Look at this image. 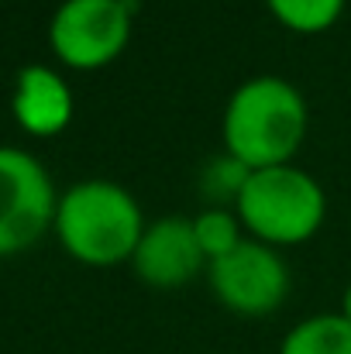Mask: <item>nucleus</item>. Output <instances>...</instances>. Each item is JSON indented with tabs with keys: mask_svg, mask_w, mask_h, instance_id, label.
Here are the masks:
<instances>
[{
	"mask_svg": "<svg viewBox=\"0 0 351 354\" xmlns=\"http://www.w3.org/2000/svg\"><path fill=\"white\" fill-rule=\"evenodd\" d=\"M131 24V0H62L48 21V45L62 66L93 73L127 48Z\"/></svg>",
	"mask_w": 351,
	"mask_h": 354,
	"instance_id": "4",
	"label": "nucleus"
},
{
	"mask_svg": "<svg viewBox=\"0 0 351 354\" xmlns=\"http://www.w3.org/2000/svg\"><path fill=\"white\" fill-rule=\"evenodd\" d=\"M248 176H251V169H244L228 151L221 158H214L204 169V176H200V189L207 196V207H224V203L234 207V200H237V193H241V186H244Z\"/></svg>",
	"mask_w": 351,
	"mask_h": 354,
	"instance_id": "12",
	"label": "nucleus"
},
{
	"mask_svg": "<svg viewBox=\"0 0 351 354\" xmlns=\"http://www.w3.org/2000/svg\"><path fill=\"white\" fill-rule=\"evenodd\" d=\"M279 354H351V324L341 313H314L286 330Z\"/></svg>",
	"mask_w": 351,
	"mask_h": 354,
	"instance_id": "9",
	"label": "nucleus"
},
{
	"mask_svg": "<svg viewBox=\"0 0 351 354\" xmlns=\"http://www.w3.org/2000/svg\"><path fill=\"white\" fill-rule=\"evenodd\" d=\"M52 231L66 254L90 268H114L131 261L145 234L138 200L107 179H83L59 196Z\"/></svg>",
	"mask_w": 351,
	"mask_h": 354,
	"instance_id": "2",
	"label": "nucleus"
},
{
	"mask_svg": "<svg viewBox=\"0 0 351 354\" xmlns=\"http://www.w3.org/2000/svg\"><path fill=\"white\" fill-rule=\"evenodd\" d=\"M193 234H197V244H200L207 265L231 254L234 248L248 237L241 217L234 214V207H204L193 217Z\"/></svg>",
	"mask_w": 351,
	"mask_h": 354,
	"instance_id": "11",
	"label": "nucleus"
},
{
	"mask_svg": "<svg viewBox=\"0 0 351 354\" xmlns=\"http://www.w3.org/2000/svg\"><path fill=\"white\" fill-rule=\"evenodd\" d=\"M310 111L303 93L282 76H251L228 97L221 138L244 169L289 165L307 141Z\"/></svg>",
	"mask_w": 351,
	"mask_h": 354,
	"instance_id": "1",
	"label": "nucleus"
},
{
	"mask_svg": "<svg viewBox=\"0 0 351 354\" xmlns=\"http://www.w3.org/2000/svg\"><path fill=\"white\" fill-rule=\"evenodd\" d=\"M210 292L234 317H269L289 296V265L279 248L244 237L231 254L207 265Z\"/></svg>",
	"mask_w": 351,
	"mask_h": 354,
	"instance_id": "6",
	"label": "nucleus"
},
{
	"mask_svg": "<svg viewBox=\"0 0 351 354\" xmlns=\"http://www.w3.org/2000/svg\"><path fill=\"white\" fill-rule=\"evenodd\" d=\"M73 111H76L73 90L55 69L31 62L17 73L14 93H10V114L24 134L55 138L69 127Z\"/></svg>",
	"mask_w": 351,
	"mask_h": 354,
	"instance_id": "8",
	"label": "nucleus"
},
{
	"mask_svg": "<svg viewBox=\"0 0 351 354\" xmlns=\"http://www.w3.org/2000/svg\"><path fill=\"white\" fill-rule=\"evenodd\" d=\"M131 268L148 289H183L190 279L207 272V258L193 234V217L172 214L145 224Z\"/></svg>",
	"mask_w": 351,
	"mask_h": 354,
	"instance_id": "7",
	"label": "nucleus"
},
{
	"mask_svg": "<svg viewBox=\"0 0 351 354\" xmlns=\"http://www.w3.org/2000/svg\"><path fill=\"white\" fill-rule=\"evenodd\" d=\"M234 214L241 217L248 237L272 248H293L324 227L327 193L307 169L293 162L272 165L244 179L234 200Z\"/></svg>",
	"mask_w": 351,
	"mask_h": 354,
	"instance_id": "3",
	"label": "nucleus"
},
{
	"mask_svg": "<svg viewBox=\"0 0 351 354\" xmlns=\"http://www.w3.org/2000/svg\"><path fill=\"white\" fill-rule=\"evenodd\" d=\"M338 313H341V317L351 324V282L345 286V296H341V310H338Z\"/></svg>",
	"mask_w": 351,
	"mask_h": 354,
	"instance_id": "13",
	"label": "nucleus"
},
{
	"mask_svg": "<svg viewBox=\"0 0 351 354\" xmlns=\"http://www.w3.org/2000/svg\"><path fill=\"white\" fill-rule=\"evenodd\" d=\"M348 0H265L269 14L296 35H321L338 24Z\"/></svg>",
	"mask_w": 351,
	"mask_h": 354,
	"instance_id": "10",
	"label": "nucleus"
},
{
	"mask_svg": "<svg viewBox=\"0 0 351 354\" xmlns=\"http://www.w3.org/2000/svg\"><path fill=\"white\" fill-rule=\"evenodd\" d=\"M59 193L45 165L24 151L0 145V258L28 251L55 224Z\"/></svg>",
	"mask_w": 351,
	"mask_h": 354,
	"instance_id": "5",
	"label": "nucleus"
}]
</instances>
